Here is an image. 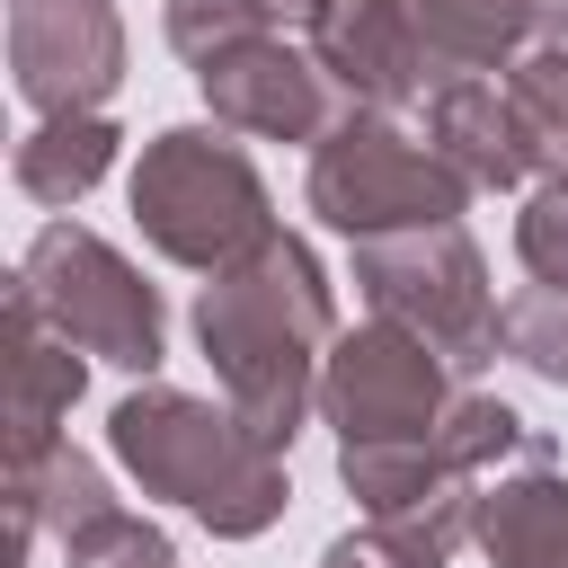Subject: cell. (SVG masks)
<instances>
[{
  "mask_svg": "<svg viewBox=\"0 0 568 568\" xmlns=\"http://www.w3.org/2000/svg\"><path fill=\"white\" fill-rule=\"evenodd\" d=\"M426 142L470 178V195L488 186H524L532 178V142H524V115H515V98H506V80H479V71H453V80H435V98H426Z\"/></svg>",
  "mask_w": 568,
  "mask_h": 568,
  "instance_id": "obj_12",
  "label": "cell"
},
{
  "mask_svg": "<svg viewBox=\"0 0 568 568\" xmlns=\"http://www.w3.org/2000/svg\"><path fill=\"white\" fill-rule=\"evenodd\" d=\"M550 27H568V0H550Z\"/></svg>",
  "mask_w": 568,
  "mask_h": 568,
  "instance_id": "obj_22",
  "label": "cell"
},
{
  "mask_svg": "<svg viewBox=\"0 0 568 568\" xmlns=\"http://www.w3.org/2000/svg\"><path fill=\"white\" fill-rule=\"evenodd\" d=\"M515 257L532 284H568V169L532 178V195L515 213Z\"/></svg>",
  "mask_w": 568,
  "mask_h": 568,
  "instance_id": "obj_21",
  "label": "cell"
},
{
  "mask_svg": "<svg viewBox=\"0 0 568 568\" xmlns=\"http://www.w3.org/2000/svg\"><path fill=\"white\" fill-rule=\"evenodd\" d=\"M337 337V302L328 275L311 257V240L266 231L248 257H231L204 293H195V346L222 382V399L284 453L302 435V417L320 408V364Z\"/></svg>",
  "mask_w": 568,
  "mask_h": 568,
  "instance_id": "obj_1",
  "label": "cell"
},
{
  "mask_svg": "<svg viewBox=\"0 0 568 568\" xmlns=\"http://www.w3.org/2000/svg\"><path fill=\"white\" fill-rule=\"evenodd\" d=\"M355 293L373 302V320H399L408 337H426L453 373H479L506 346V302L488 293V257L462 222L355 240Z\"/></svg>",
  "mask_w": 568,
  "mask_h": 568,
  "instance_id": "obj_4",
  "label": "cell"
},
{
  "mask_svg": "<svg viewBox=\"0 0 568 568\" xmlns=\"http://www.w3.org/2000/svg\"><path fill=\"white\" fill-rule=\"evenodd\" d=\"M106 453L142 479V497H169V506H186L213 541H257L275 515H284V497H293V479H284V453L222 399H195V390H169V382H151L142 373V390H124L115 408H106Z\"/></svg>",
  "mask_w": 568,
  "mask_h": 568,
  "instance_id": "obj_2",
  "label": "cell"
},
{
  "mask_svg": "<svg viewBox=\"0 0 568 568\" xmlns=\"http://www.w3.org/2000/svg\"><path fill=\"white\" fill-rule=\"evenodd\" d=\"M506 355L568 390V284H524L506 302Z\"/></svg>",
  "mask_w": 568,
  "mask_h": 568,
  "instance_id": "obj_20",
  "label": "cell"
},
{
  "mask_svg": "<svg viewBox=\"0 0 568 568\" xmlns=\"http://www.w3.org/2000/svg\"><path fill=\"white\" fill-rule=\"evenodd\" d=\"M115 124L89 106V115H36V133L9 151V178H18V195H36V204H80L106 169H115Z\"/></svg>",
  "mask_w": 568,
  "mask_h": 568,
  "instance_id": "obj_16",
  "label": "cell"
},
{
  "mask_svg": "<svg viewBox=\"0 0 568 568\" xmlns=\"http://www.w3.org/2000/svg\"><path fill=\"white\" fill-rule=\"evenodd\" d=\"M133 222L169 266L222 275L231 257H248L275 213H266V178L257 160L231 142V124H169L142 142L133 160Z\"/></svg>",
  "mask_w": 568,
  "mask_h": 568,
  "instance_id": "obj_3",
  "label": "cell"
},
{
  "mask_svg": "<svg viewBox=\"0 0 568 568\" xmlns=\"http://www.w3.org/2000/svg\"><path fill=\"white\" fill-rule=\"evenodd\" d=\"M195 89H204L213 124L257 133V142H328L355 115L337 98V80L311 62V44H284V36H248L213 62H195Z\"/></svg>",
  "mask_w": 568,
  "mask_h": 568,
  "instance_id": "obj_9",
  "label": "cell"
},
{
  "mask_svg": "<svg viewBox=\"0 0 568 568\" xmlns=\"http://www.w3.org/2000/svg\"><path fill=\"white\" fill-rule=\"evenodd\" d=\"M18 275H27V293L44 302V320H53L80 355L124 364V373H160L169 320H160V293L133 275V257H124L115 240H98V231H80V222H44V231L27 240V257H18Z\"/></svg>",
  "mask_w": 568,
  "mask_h": 568,
  "instance_id": "obj_6",
  "label": "cell"
},
{
  "mask_svg": "<svg viewBox=\"0 0 568 568\" xmlns=\"http://www.w3.org/2000/svg\"><path fill=\"white\" fill-rule=\"evenodd\" d=\"M453 364L408 337L399 320H364L328 337L320 364V417L337 426V444H426L453 408Z\"/></svg>",
  "mask_w": 568,
  "mask_h": 568,
  "instance_id": "obj_7",
  "label": "cell"
},
{
  "mask_svg": "<svg viewBox=\"0 0 568 568\" xmlns=\"http://www.w3.org/2000/svg\"><path fill=\"white\" fill-rule=\"evenodd\" d=\"M302 44L337 80V98L373 106V115H399L408 98H426V80H444L408 0H320V18L302 27Z\"/></svg>",
  "mask_w": 568,
  "mask_h": 568,
  "instance_id": "obj_10",
  "label": "cell"
},
{
  "mask_svg": "<svg viewBox=\"0 0 568 568\" xmlns=\"http://www.w3.org/2000/svg\"><path fill=\"white\" fill-rule=\"evenodd\" d=\"M408 9H417V36H426L444 80L453 71H506L550 18V0H408Z\"/></svg>",
  "mask_w": 568,
  "mask_h": 568,
  "instance_id": "obj_15",
  "label": "cell"
},
{
  "mask_svg": "<svg viewBox=\"0 0 568 568\" xmlns=\"http://www.w3.org/2000/svg\"><path fill=\"white\" fill-rule=\"evenodd\" d=\"M62 568H178V541L151 515L106 506V515H89V524L62 532Z\"/></svg>",
  "mask_w": 568,
  "mask_h": 568,
  "instance_id": "obj_19",
  "label": "cell"
},
{
  "mask_svg": "<svg viewBox=\"0 0 568 568\" xmlns=\"http://www.w3.org/2000/svg\"><path fill=\"white\" fill-rule=\"evenodd\" d=\"M470 515H479V488H453V497H426L399 515H364L355 532H337L320 550V568H444L470 541Z\"/></svg>",
  "mask_w": 568,
  "mask_h": 568,
  "instance_id": "obj_14",
  "label": "cell"
},
{
  "mask_svg": "<svg viewBox=\"0 0 568 568\" xmlns=\"http://www.w3.org/2000/svg\"><path fill=\"white\" fill-rule=\"evenodd\" d=\"M506 98L524 115V142H532V169H568V27L541 18V36L506 62Z\"/></svg>",
  "mask_w": 568,
  "mask_h": 568,
  "instance_id": "obj_17",
  "label": "cell"
},
{
  "mask_svg": "<svg viewBox=\"0 0 568 568\" xmlns=\"http://www.w3.org/2000/svg\"><path fill=\"white\" fill-rule=\"evenodd\" d=\"M80 382H89L80 346L44 320V302L27 293V275H9V479L36 470L62 444V417L80 399Z\"/></svg>",
  "mask_w": 568,
  "mask_h": 568,
  "instance_id": "obj_11",
  "label": "cell"
},
{
  "mask_svg": "<svg viewBox=\"0 0 568 568\" xmlns=\"http://www.w3.org/2000/svg\"><path fill=\"white\" fill-rule=\"evenodd\" d=\"M9 80L36 115H89L124 80L115 0H9Z\"/></svg>",
  "mask_w": 568,
  "mask_h": 568,
  "instance_id": "obj_8",
  "label": "cell"
},
{
  "mask_svg": "<svg viewBox=\"0 0 568 568\" xmlns=\"http://www.w3.org/2000/svg\"><path fill=\"white\" fill-rule=\"evenodd\" d=\"M302 195H311V213H320L328 231H346V240H382V231L462 222L470 178H462L435 142L399 133V115L355 106L328 142H311V178H302Z\"/></svg>",
  "mask_w": 568,
  "mask_h": 568,
  "instance_id": "obj_5",
  "label": "cell"
},
{
  "mask_svg": "<svg viewBox=\"0 0 568 568\" xmlns=\"http://www.w3.org/2000/svg\"><path fill=\"white\" fill-rule=\"evenodd\" d=\"M470 541L497 568H568V470L550 462L541 435L524 444V470H506V479L479 488Z\"/></svg>",
  "mask_w": 568,
  "mask_h": 568,
  "instance_id": "obj_13",
  "label": "cell"
},
{
  "mask_svg": "<svg viewBox=\"0 0 568 568\" xmlns=\"http://www.w3.org/2000/svg\"><path fill=\"white\" fill-rule=\"evenodd\" d=\"M311 18H320V0H169V44H178V62H213L248 36H284Z\"/></svg>",
  "mask_w": 568,
  "mask_h": 568,
  "instance_id": "obj_18",
  "label": "cell"
}]
</instances>
